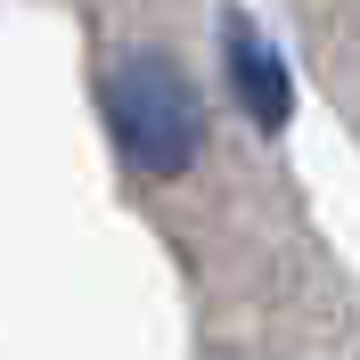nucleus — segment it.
<instances>
[{"mask_svg": "<svg viewBox=\"0 0 360 360\" xmlns=\"http://www.w3.org/2000/svg\"><path fill=\"white\" fill-rule=\"evenodd\" d=\"M107 139L115 156L131 164L139 180H180L205 156V98L197 82L156 58V49H131L107 66Z\"/></svg>", "mask_w": 360, "mask_h": 360, "instance_id": "nucleus-1", "label": "nucleus"}, {"mask_svg": "<svg viewBox=\"0 0 360 360\" xmlns=\"http://www.w3.org/2000/svg\"><path fill=\"white\" fill-rule=\"evenodd\" d=\"M221 41H229V90H238V107H246L262 131H287V115H295V82H287V66H278V49H270L246 17H229V25H221Z\"/></svg>", "mask_w": 360, "mask_h": 360, "instance_id": "nucleus-2", "label": "nucleus"}]
</instances>
